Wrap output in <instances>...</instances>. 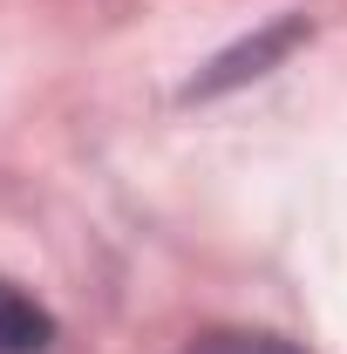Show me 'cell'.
Here are the masks:
<instances>
[{
  "instance_id": "cell-1",
  "label": "cell",
  "mask_w": 347,
  "mask_h": 354,
  "mask_svg": "<svg viewBox=\"0 0 347 354\" xmlns=\"http://www.w3.org/2000/svg\"><path fill=\"white\" fill-rule=\"evenodd\" d=\"M48 341H55V313L0 272V354H48Z\"/></svg>"
},
{
  "instance_id": "cell-2",
  "label": "cell",
  "mask_w": 347,
  "mask_h": 354,
  "mask_svg": "<svg viewBox=\"0 0 347 354\" xmlns=\"http://www.w3.org/2000/svg\"><path fill=\"white\" fill-rule=\"evenodd\" d=\"M184 354H300L293 341H279V334H252V327H232V334H205L198 348Z\"/></svg>"
}]
</instances>
